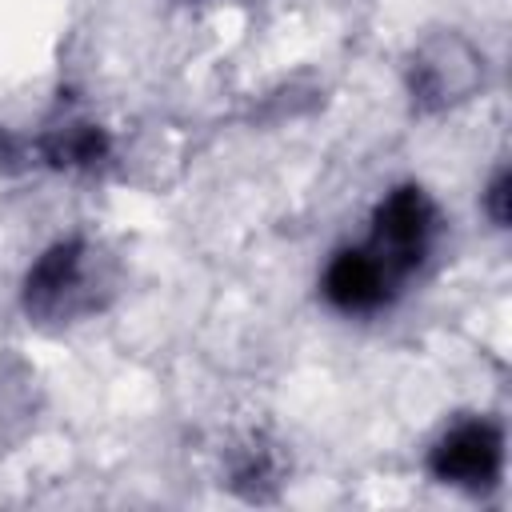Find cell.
Returning a JSON list of instances; mask_svg holds the SVG:
<instances>
[{"label":"cell","instance_id":"6da1fadb","mask_svg":"<svg viewBox=\"0 0 512 512\" xmlns=\"http://www.w3.org/2000/svg\"><path fill=\"white\" fill-rule=\"evenodd\" d=\"M432 232H436V208L420 188L408 184V188L388 192V200H380L372 216V236L360 248L380 268V276L392 284V292H400V284L428 256Z\"/></svg>","mask_w":512,"mask_h":512},{"label":"cell","instance_id":"3957f363","mask_svg":"<svg viewBox=\"0 0 512 512\" xmlns=\"http://www.w3.org/2000/svg\"><path fill=\"white\" fill-rule=\"evenodd\" d=\"M324 296L332 308H340L348 316H368V312H380L384 304H392L396 292L380 276V268L364 256V248H344L324 268Z\"/></svg>","mask_w":512,"mask_h":512},{"label":"cell","instance_id":"277c9868","mask_svg":"<svg viewBox=\"0 0 512 512\" xmlns=\"http://www.w3.org/2000/svg\"><path fill=\"white\" fill-rule=\"evenodd\" d=\"M488 212H492L496 224H508V176H504V172H500V176L492 180V188H488Z\"/></svg>","mask_w":512,"mask_h":512},{"label":"cell","instance_id":"7a4b0ae2","mask_svg":"<svg viewBox=\"0 0 512 512\" xmlns=\"http://www.w3.org/2000/svg\"><path fill=\"white\" fill-rule=\"evenodd\" d=\"M504 460V436L488 420H464L452 432H444L428 456V468L436 480L456 488H492Z\"/></svg>","mask_w":512,"mask_h":512}]
</instances>
